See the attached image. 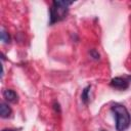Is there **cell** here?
Masks as SVG:
<instances>
[{
	"instance_id": "6da1fadb",
	"label": "cell",
	"mask_w": 131,
	"mask_h": 131,
	"mask_svg": "<svg viewBox=\"0 0 131 131\" xmlns=\"http://www.w3.org/2000/svg\"><path fill=\"white\" fill-rule=\"evenodd\" d=\"M112 112L116 117V129L117 131H125L131 124V117L126 108L122 104H114L112 106Z\"/></svg>"
},
{
	"instance_id": "7a4b0ae2",
	"label": "cell",
	"mask_w": 131,
	"mask_h": 131,
	"mask_svg": "<svg viewBox=\"0 0 131 131\" xmlns=\"http://www.w3.org/2000/svg\"><path fill=\"white\" fill-rule=\"evenodd\" d=\"M73 1L67 0H54L52 3V7L50 8V24H54L63 19L68 12V7L71 5Z\"/></svg>"
},
{
	"instance_id": "3957f363",
	"label": "cell",
	"mask_w": 131,
	"mask_h": 131,
	"mask_svg": "<svg viewBox=\"0 0 131 131\" xmlns=\"http://www.w3.org/2000/svg\"><path fill=\"white\" fill-rule=\"evenodd\" d=\"M111 86L114 87V88H117V89H121V90H124V89H127L129 87V82L127 79L125 78H122V77H116V78H113L112 81H111Z\"/></svg>"
},
{
	"instance_id": "277c9868",
	"label": "cell",
	"mask_w": 131,
	"mask_h": 131,
	"mask_svg": "<svg viewBox=\"0 0 131 131\" xmlns=\"http://www.w3.org/2000/svg\"><path fill=\"white\" fill-rule=\"evenodd\" d=\"M3 97L9 102H16L17 101V94L11 89H5L3 91Z\"/></svg>"
},
{
	"instance_id": "5b68a950",
	"label": "cell",
	"mask_w": 131,
	"mask_h": 131,
	"mask_svg": "<svg viewBox=\"0 0 131 131\" xmlns=\"http://www.w3.org/2000/svg\"><path fill=\"white\" fill-rule=\"evenodd\" d=\"M0 115L2 118H8L11 115V108L5 102H1L0 104Z\"/></svg>"
},
{
	"instance_id": "8992f818",
	"label": "cell",
	"mask_w": 131,
	"mask_h": 131,
	"mask_svg": "<svg viewBox=\"0 0 131 131\" xmlns=\"http://www.w3.org/2000/svg\"><path fill=\"white\" fill-rule=\"evenodd\" d=\"M90 88H91V86L88 85V86L85 87V88L83 89V91H82V96H81V97H82V100H83L84 103H88V100H89V95H88V93H89Z\"/></svg>"
},
{
	"instance_id": "52a82bcc",
	"label": "cell",
	"mask_w": 131,
	"mask_h": 131,
	"mask_svg": "<svg viewBox=\"0 0 131 131\" xmlns=\"http://www.w3.org/2000/svg\"><path fill=\"white\" fill-rule=\"evenodd\" d=\"M1 41H3V43H6V44L10 42V36L3 28L1 29Z\"/></svg>"
},
{
	"instance_id": "ba28073f",
	"label": "cell",
	"mask_w": 131,
	"mask_h": 131,
	"mask_svg": "<svg viewBox=\"0 0 131 131\" xmlns=\"http://www.w3.org/2000/svg\"><path fill=\"white\" fill-rule=\"evenodd\" d=\"M89 53H90V55H91V56H92V57H93L95 60L99 59V56H100V55H99V53H98V52H97L95 49H92V50H90V52H89Z\"/></svg>"
},
{
	"instance_id": "9c48e42d",
	"label": "cell",
	"mask_w": 131,
	"mask_h": 131,
	"mask_svg": "<svg viewBox=\"0 0 131 131\" xmlns=\"http://www.w3.org/2000/svg\"><path fill=\"white\" fill-rule=\"evenodd\" d=\"M53 107H54V110H55V112H60V107H59V104L57 103V102H54L53 103Z\"/></svg>"
},
{
	"instance_id": "30bf717a",
	"label": "cell",
	"mask_w": 131,
	"mask_h": 131,
	"mask_svg": "<svg viewBox=\"0 0 131 131\" xmlns=\"http://www.w3.org/2000/svg\"><path fill=\"white\" fill-rule=\"evenodd\" d=\"M3 131H13V130H11V129H5V130H3Z\"/></svg>"
},
{
	"instance_id": "8fae6325",
	"label": "cell",
	"mask_w": 131,
	"mask_h": 131,
	"mask_svg": "<svg viewBox=\"0 0 131 131\" xmlns=\"http://www.w3.org/2000/svg\"><path fill=\"white\" fill-rule=\"evenodd\" d=\"M101 131H104V130H101Z\"/></svg>"
}]
</instances>
